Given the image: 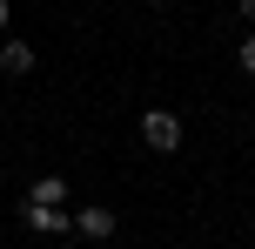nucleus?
<instances>
[{
  "label": "nucleus",
  "mask_w": 255,
  "mask_h": 249,
  "mask_svg": "<svg viewBox=\"0 0 255 249\" xmlns=\"http://www.w3.org/2000/svg\"><path fill=\"white\" fill-rule=\"evenodd\" d=\"M235 7H242V20H249V27H255V0H235Z\"/></svg>",
  "instance_id": "nucleus-7"
},
{
  "label": "nucleus",
  "mask_w": 255,
  "mask_h": 249,
  "mask_svg": "<svg viewBox=\"0 0 255 249\" xmlns=\"http://www.w3.org/2000/svg\"><path fill=\"white\" fill-rule=\"evenodd\" d=\"M141 142H148L154 155H175V148H181V115H168V108H148V115H141Z\"/></svg>",
  "instance_id": "nucleus-1"
},
{
  "label": "nucleus",
  "mask_w": 255,
  "mask_h": 249,
  "mask_svg": "<svg viewBox=\"0 0 255 249\" xmlns=\"http://www.w3.org/2000/svg\"><path fill=\"white\" fill-rule=\"evenodd\" d=\"M235 61H242V74H255V34L242 40V47H235Z\"/></svg>",
  "instance_id": "nucleus-6"
},
{
  "label": "nucleus",
  "mask_w": 255,
  "mask_h": 249,
  "mask_svg": "<svg viewBox=\"0 0 255 249\" xmlns=\"http://www.w3.org/2000/svg\"><path fill=\"white\" fill-rule=\"evenodd\" d=\"M20 223L34 229V236H74V216H67L61 202H20Z\"/></svg>",
  "instance_id": "nucleus-2"
},
{
  "label": "nucleus",
  "mask_w": 255,
  "mask_h": 249,
  "mask_svg": "<svg viewBox=\"0 0 255 249\" xmlns=\"http://www.w3.org/2000/svg\"><path fill=\"white\" fill-rule=\"evenodd\" d=\"M148 7H168V0H148Z\"/></svg>",
  "instance_id": "nucleus-9"
},
{
  "label": "nucleus",
  "mask_w": 255,
  "mask_h": 249,
  "mask_svg": "<svg viewBox=\"0 0 255 249\" xmlns=\"http://www.w3.org/2000/svg\"><path fill=\"white\" fill-rule=\"evenodd\" d=\"M0 74H34V47L27 40H0Z\"/></svg>",
  "instance_id": "nucleus-4"
},
{
  "label": "nucleus",
  "mask_w": 255,
  "mask_h": 249,
  "mask_svg": "<svg viewBox=\"0 0 255 249\" xmlns=\"http://www.w3.org/2000/svg\"><path fill=\"white\" fill-rule=\"evenodd\" d=\"M27 202H67V182L61 175H40V182L27 189Z\"/></svg>",
  "instance_id": "nucleus-5"
},
{
  "label": "nucleus",
  "mask_w": 255,
  "mask_h": 249,
  "mask_svg": "<svg viewBox=\"0 0 255 249\" xmlns=\"http://www.w3.org/2000/svg\"><path fill=\"white\" fill-rule=\"evenodd\" d=\"M7 20H13V7H7V0H0V34H7Z\"/></svg>",
  "instance_id": "nucleus-8"
},
{
  "label": "nucleus",
  "mask_w": 255,
  "mask_h": 249,
  "mask_svg": "<svg viewBox=\"0 0 255 249\" xmlns=\"http://www.w3.org/2000/svg\"><path fill=\"white\" fill-rule=\"evenodd\" d=\"M74 236H94V243L115 236V209H108V202H88V209L74 216Z\"/></svg>",
  "instance_id": "nucleus-3"
}]
</instances>
